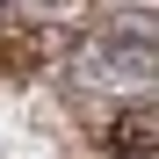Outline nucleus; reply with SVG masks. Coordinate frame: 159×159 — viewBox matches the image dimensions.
Wrapping results in <instances>:
<instances>
[{
	"label": "nucleus",
	"mask_w": 159,
	"mask_h": 159,
	"mask_svg": "<svg viewBox=\"0 0 159 159\" xmlns=\"http://www.w3.org/2000/svg\"><path fill=\"white\" fill-rule=\"evenodd\" d=\"M80 80L87 87H109V94H145L152 87V43L130 29V36H101L94 51H80Z\"/></svg>",
	"instance_id": "nucleus-1"
}]
</instances>
